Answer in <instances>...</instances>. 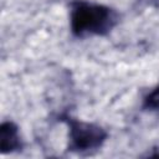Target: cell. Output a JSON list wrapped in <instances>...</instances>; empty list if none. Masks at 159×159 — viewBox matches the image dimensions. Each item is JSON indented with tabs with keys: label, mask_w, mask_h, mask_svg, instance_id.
<instances>
[{
	"label": "cell",
	"mask_w": 159,
	"mask_h": 159,
	"mask_svg": "<svg viewBox=\"0 0 159 159\" xmlns=\"http://www.w3.org/2000/svg\"><path fill=\"white\" fill-rule=\"evenodd\" d=\"M61 120L68 125V150L83 153L98 149L107 139V132L101 125L83 122L70 116H62Z\"/></svg>",
	"instance_id": "7a4b0ae2"
},
{
	"label": "cell",
	"mask_w": 159,
	"mask_h": 159,
	"mask_svg": "<svg viewBox=\"0 0 159 159\" xmlns=\"http://www.w3.org/2000/svg\"><path fill=\"white\" fill-rule=\"evenodd\" d=\"M117 21V12L106 5L83 0L71 4V31L75 36L107 35Z\"/></svg>",
	"instance_id": "6da1fadb"
},
{
	"label": "cell",
	"mask_w": 159,
	"mask_h": 159,
	"mask_svg": "<svg viewBox=\"0 0 159 159\" xmlns=\"http://www.w3.org/2000/svg\"><path fill=\"white\" fill-rule=\"evenodd\" d=\"M21 148V139L19 128L12 122H4L0 125V150L2 154L19 150Z\"/></svg>",
	"instance_id": "3957f363"
},
{
	"label": "cell",
	"mask_w": 159,
	"mask_h": 159,
	"mask_svg": "<svg viewBox=\"0 0 159 159\" xmlns=\"http://www.w3.org/2000/svg\"><path fill=\"white\" fill-rule=\"evenodd\" d=\"M143 108L149 111L159 109V84L154 87L143 99Z\"/></svg>",
	"instance_id": "277c9868"
}]
</instances>
